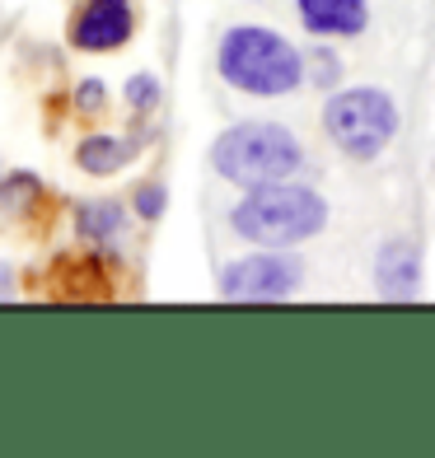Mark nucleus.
I'll return each mask as SVG.
<instances>
[{
  "label": "nucleus",
  "instance_id": "obj_8",
  "mask_svg": "<svg viewBox=\"0 0 435 458\" xmlns=\"http://www.w3.org/2000/svg\"><path fill=\"white\" fill-rule=\"evenodd\" d=\"M300 24L319 38H356L370 24V5L365 0H300Z\"/></svg>",
  "mask_w": 435,
  "mask_h": 458
},
{
  "label": "nucleus",
  "instance_id": "obj_2",
  "mask_svg": "<svg viewBox=\"0 0 435 458\" xmlns=\"http://www.w3.org/2000/svg\"><path fill=\"white\" fill-rule=\"evenodd\" d=\"M220 75L243 94L281 98L290 89H300L304 61L281 33L248 24V29H230L220 38Z\"/></svg>",
  "mask_w": 435,
  "mask_h": 458
},
{
  "label": "nucleus",
  "instance_id": "obj_3",
  "mask_svg": "<svg viewBox=\"0 0 435 458\" xmlns=\"http://www.w3.org/2000/svg\"><path fill=\"white\" fill-rule=\"evenodd\" d=\"M300 140L277 122H239V127L220 131L211 145V164L220 178H230L239 187H267L286 182L300 169Z\"/></svg>",
  "mask_w": 435,
  "mask_h": 458
},
{
  "label": "nucleus",
  "instance_id": "obj_15",
  "mask_svg": "<svg viewBox=\"0 0 435 458\" xmlns=\"http://www.w3.org/2000/svg\"><path fill=\"white\" fill-rule=\"evenodd\" d=\"M75 103H80V108H85V113H94L98 103H103V85H98V80H85V85L75 89Z\"/></svg>",
  "mask_w": 435,
  "mask_h": 458
},
{
  "label": "nucleus",
  "instance_id": "obj_16",
  "mask_svg": "<svg viewBox=\"0 0 435 458\" xmlns=\"http://www.w3.org/2000/svg\"><path fill=\"white\" fill-rule=\"evenodd\" d=\"M14 295V276H10V267H0V300H10Z\"/></svg>",
  "mask_w": 435,
  "mask_h": 458
},
{
  "label": "nucleus",
  "instance_id": "obj_7",
  "mask_svg": "<svg viewBox=\"0 0 435 458\" xmlns=\"http://www.w3.org/2000/svg\"><path fill=\"white\" fill-rule=\"evenodd\" d=\"M375 281H380V295L384 300H412L422 285V253L417 243L407 239H393L380 248V262H375Z\"/></svg>",
  "mask_w": 435,
  "mask_h": 458
},
{
  "label": "nucleus",
  "instance_id": "obj_14",
  "mask_svg": "<svg viewBox=\"0 0 435 458\" xmlns=\"http://www.w3.org/2000/svg\"><path fill=\"white\" fill-rule=\"evenodd\" d=\"M309 71H314V85H333V80H337V56L333 52H328V47H319L314 52V61H309Z\"/></svg>",
  "mask_w": 435,
  "mask_h": 458
},
{
  "label": "nucleus",
  "instance_id": "obj_12",
  "mask_svg": "<svg viewBox=\"0 0 435 458\" xmlns=\"http://www.w3.org/2000/svg\"><path fill=\"white\" fill-rule=\"evenodd\" d=\"M127 103H132V108H155V103H159V80L155 75H136L132 80V85H127Z\"/></svg>",
  "mask_w": 435,
  "mask_h": 458
},
{
  "label": "nucleus",
  "instance_id": "obj_9",
  "mask_svg": "<svg viewBox=\"0 0 435 458\" xmlns=\"http://www.w3.org/2000/svg\"><path fill=\"white\" fill-rule=\"evenodd\" d=\"M80 169L94 174V178H108L117 169H127V159H132V140H117V136H90V140H80Z\"/></svg>",
  "mask_w": 435,
  "mask_h": 458
},
{
  "label": "nucleus",
  "instance_id": "obj_5",
  "mask_svg": "<svg viewBox=\"0 0 435 458\" xmlns=\"http://www.w3.org/2000/svg\"><path fill=\"white\" fill-rule=\"evenodd\" d=\"M304 267L286 253H253L243 262H230L220 272V295L235 304H262V300H286L295 295Z\"/></svg>",
  "mask_w": 435,
  "mask_h": 458
},
{
  "label": "nucleus",
  "instance_id": "obj_10",
  "mask_svg": "<svg viewBox=\"0 0 435 458\" xmlns=\"http://www.w3.org/2000/svg\"><path fill=\"white\" fill-rule=\"evenodd\" d=\"M80 234H90V239H113L117 229H122V206L117 201H90V206H80Z\"/></svg>",
  "mask_w": 435,
  "mask_h": 458
},
{
  "label": "nucleus",
  "instance_id": "obj_1",
  "mask_svg": "<svg viewBox=\"0 0 435 458\" xmlns=\"http://www.w3.org/2000/svg\"><path fill=\"white\" fill-rule=\"evenodd\" d=\"M235 234L248 243H262V248H290V243H304L314 239L319 229L328 225V206L319 192L309 187H290V182H267L253 187L239 206H235Z\"/></svg>",
  "mask_w": 435,
  "mask_h": 458
},
{
  "label": "nucleus",
  "instance_id": "obj_4",
  "mask_svg": "<svg viewBox=\"0 0 435 458\" xmlns=\"http://www.w3.org/2000/svg\"><path fill=\"white\" fill-rule=\"evenodd\" d=\"M323 127L351 159H375L398 136V103L384 89H346L323 108Z\"/></svg>",
  "mask_w": 435,
  "mask_h": 458
},
{
  "label": "nucleus",
  "instance_id": "obj_13",
  "mask_svg": "<svg viewBox=\"0 0 435 458\" xmlns=\"http://www.w3.org/2000/svg\"><path fill=\"white\" fill-rule=\"evenodd\" d=\"M136 211H141L145 220H159V216H164V187H159V182H145L141 192H136Z\"/></svg>",
  "mask_w": 435,
  "mask_h": 458
},
{
  "label": "nucleus",
  "instance_id": "obj_11",
  "mask_svg": "<svg viewBox=\"0 0 435 458\" xmlns=\"http://www.w3.org/2000/svg\"><path fill=\"white\" fill-rule=\"evenodd\" d=\"M38 197V178L33 174H14L0 182V211H19V206H29Z\"/></svg>",
  "mask_w": 435,
  "mask_h": 458
},
{
  "label": "nucleus",
  "instance_id": "obj_6",
  "mask_svg": "<svg viewBox=\"0 0 435 458\" xmlns=\"http://www.w3.org/2000/svg\"><path fill=\"white\" fill-rule=\"evenodd\" d=\"M75 47L80 52H113L132 38V0H90L75 19Z\"/></svg>",
  "mask_w": 435,
  "mask_h": 458
}]
</instances>
